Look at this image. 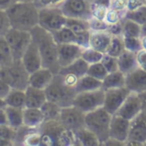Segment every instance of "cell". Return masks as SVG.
<instances>
[{"label": "cell", "mask_w": 146, "mask_h": 146, "mask_svg": "<svg viewBox=\"0 0 146 146\" xmlns=\"http://www.w3.org/2000/svg\"><path fill=\"white\" fill-rule=\"evenodd\" d=\"M75 135H76V139H77V142H79V144L81 145L84 146L102 145L98 137L92 131L88 129L87 127H84V128L76 131Z\"/></svg>", "instance_id": "484cf974"}, {"label": "cell", "mask_w": 146, "mask_h": 146, "mask_svg": "<svg viewBox=\"0 0 146 146\" xmlns=\"http://www.w3.org/2000/svg\"><path fill=\"white\" fill-rule=\"evenodd\" d=\"M31 34L41 53L43 67L51 69L55 74H58L61 69L58 62V44L52 33L37 25L31 30Z\"/></svg>", "instance_id": "7a4b0ae2"}, {"label": "cell", "mask_w": 146, "mask_h": 146, "mask_svg": "<svg viewBox=\"0 0 146 146\" xmlns=\"http://www.w3.org/2000/svg\"><path fill=\"white\" fill-rule=\"evenodd\" d=\"M87 74L102 81V80L106 78V76L108 74V72L106 69V67L104 66V64L102 63V61H100V62H98V63L90 64Z\"/></svg>", "instance_id": "8d00e7d4"}, {"label": "cell", "mask_w": 146, "mask_h": 146, "mask_svg": "<svg viewBox=\"0 0 146 146\" xmlns=\"http://www.w3.org/2000/svg\"><path fill=\"white\" fill-rule=\"evenodd\" d=\"M141 35H146V22L141 25Z\"/></svg>", "instance_id": "91938a15"}, {"label": "cell", "mask_w": 146, "mask_h": 146, "mask_svg": "<svg viewBox=\"0 0 146 146\" xmlns=\"http://www.w3.org/2000/svg\"><path fill=\"white\" fill-rule=\"evenodd\" d=\"M108 32H110L112 35H122V21L110 25Z\"/></svg>", "instance_id": "f907efd6"}, {"label": "cell", "mask_w": 146, "mask_h": 146, "mask_svg": "<svg viewBox=\"0 0 146 146\" xmlns=\"http://www.w3.org/2000/svg\"><path fill=\"white\" fill-rule=\"evenodd\" d=\"M61 75L63 76V79L65 81V83L67 85L71 86V87H76V85H77L78 81L80 79L78 76L74 75L72 73H65V74H61Z\"/></svg>", "instance_id": "f6af8a7d"}, {"label": "cell", "mask_w": 146, "mask_h": 146, "mask_svg": "<svg viewBox=\"0 0 146 146\" xmlns=\"http://www.w3.org/2000/svg\"><path fill=\"white\" fill-rule=\"evenodd\" d=\"M106 91L102 88L94 91H87L78 93L74 100V105L83 112L88 113L98 108L104 107Z\"/></svg>", "instance_id": "ba28073f"}, {"label": "cell", "mask_w": 146, "mask_h": 146, "mask_svg": "<svg viewBox=\"0 0 146 146\" xmlns=\"http://www.w3.org/2000/svg\"><path fill=\"white\" fill-rule=\"evenodd\" d=\"M15 60L5 36H0V66H8Z\"/></svg>", "instance_id": "f546056e"}, {"label": "cell", "mask_w": 146, "mask_h": 146, "mask_svg": "<svg viewBox=\"0 0 146 146\" xmlns=\"http://www.w3.org/2000/svg\"><path fill=\"white\" fill-rule=\"evenodd\" d=\"M141 112H142V100L140 94L130 92L115 114L120 115L131 121Z\"/></svg>", "instance_id": "9a60e30c"}, {"label": "cell", "mask_w": 146, "mask_h": 146, "mask_svg": "<svg viewBox=\"0 0 146 146\" xmlns=\"http://www.w3.org/2000/svg\"><path fill=\"white\" fill-rule=\"evenodd\" d=\"M54 76L55 73L51 69L46 68V67H42V68L30 73L29 85L45 90L50 85Z\"/></svg>", "instance_id": "ac0fdd59"}, {"label": "cell", "mask_w": 146, "mask_h": 146, "mask_svg": "<svg viewBox=\"0 0 146 146\" xmlns=\"http://www.w3.org/2000/svg\"><path fill=\"white\" fill-rule=\"evenodd\" d=\"M90 31H106V30L108 31L110 24L106 23V20L92 17L90 19Z\"/></svg>", "instance_id": "b9f144b4"}, {"label": "cell", "mask_w": 146, "mask_h": 146, "mask_svg": "<svg viewBox=\"0 0 146 146\" xmlns=\"http://www.w3.org/2000/svg\"><path fill=\"white\" fill-rule=\"evenodd\" d=\"M90 31H86L83 33L76 34L77 35V44H79L81 47H83L84 49L90 47Z\"/></svg>", "instance_id": "7bdbcfd3"}, {"label": "cell", "mask_w": 146, "mask_h": 146, "mask_svg": "<svg viewBox=\"0 0 146 146\" xmlns=\"http://www.w3.org/2000/svg\"><path fill=\"white\" fill-rule=\"evenodd\" d=\"M19 1H31V0H19ZM35 1V0H34Z\"/></svg>", "instance_id": "6125c7cd"}, {"label": "cell", "mask_w": 146, "mask_h": 146, "mask_svg": "<svg viewBox=\"0 0 146 146\" xmlns=\"http://www.w3.org/2000/svg\"><path fill=\"white\" fill-rule=\"evenodd\" d=\"M129 129H130V120L118 114L112 115L110 126V138L125 144L128 139Z\"/></svg>", "instance_id": "4fadbf2b"}, {"label": "cell", "mask_w": 146, "mask_h": 146, "mask_svg": "<svg viewBox=\"0 0 146 146\" xmlns=\"http://www.w3.org/2000/svg\"><path fill=\"white\" fill-rule=\"evenodd\" d=\"M94 4H96V5L102 6V7H106L108 9H110V6H111L112 0H94V2H92Z\"/></svg>", "instance_id": "db71d44e"}, {"label": "cell", "mask_w": 146, "mask_h": 146, "mask_svg": "<svg viewBox=\"0 0 146 146\" xmlns=\"http://www.w3.org/2000/svg\"><path fill=\"white\" fill-rule=\"evenodd\" d=\"M137 61H138L139 67L146 71V50L142 49L137 52Z\"/></svg>", "instance_id": "681fc988"}, {"label": "cell", "mask_w": 146, "mask_h": 146, "mask_svg": "<svg viewBox=\"0 0 146 146\" xmlns=\"http://www.w3.org/2000/svg\"><path fill=\"white\" fill-rule=\"evenodd\" d=\"M0 125H8L5 109H0Z\"/></svg>", "instance_id": "11a10c76"}, {"label": "cell", "mask_w": 146, "mask_h": 146, "mask_svg": "<svg viewBox=\"0 0 146 146\" xmlns=\"http://www.w3.org/2000/svg\"><path fill=\"white\" fill-rule=\"evenodd\" d=\"M125 86V74L120 70L110 72L102 80V89L106 91L112 88H119Z\"/></svg>", "instance_id": "d4e9b609"}, {"label": "cell", "mask_w": 146, "mask_h": 146, "mask_svg": "<svg viewBox=\"0 0 146 146\" xmlns=\"http://www.w3.org/2000/svg\"><path fill=\"white\" fill-rule=\"evenodd\" d=\"M88 1H90V2H94V0H88Z\"/></svg>", "instance_id": "be15d7a7"}, {"label": "cell", "mask_w": 146, "mask_h": 146, "mask_svg": "<svg viewBox=\"0 0 146 146\" xmlns=\"http://www.w3.org/2000/svg\"><path fill=\"white\" fill-rule=\"evenodd\" d=\"M67 17L60 6L39 8V26L49 32H54L66 26Z\"/></svg>", "instance_id": "8992f818"}, {"label": "cell", "mask_w": 146, "mask_h": 146, "mask_svg": "<svg viewBox=\"0 0 146 146\" xmlns=\"http://www.w3.org/2000/svg\"><path fill=\"white\" fill-rule=\"evenodd\" d=\"M125 86L130 92L141 94L146 91V71L138 67L125 75Z\"/></svg>", "instance_id": "e0dca14e"}, {"label": "cell", "mask_w": 146, "mask_h": 146, "mask_svg": "<svg viewBox=\"0 0 146 146\" xmlns=\"http://www.w3.org/2000/svg\"><path fill=\"white\" fill-rule=\"evenodd\" d=\"M122 35L141 37V25L133 20L123 18L122 20Z\"/></svg>", "instance_id": "d6a6232c"}, {"label": "cell", "mask_w": 146, "mask_h": 146, "mask_svg": "<svg viewBox=\"0 0 146 146\" xmlns=\"http://www.w3.org/2000/svg\"><path fill=\"white\" fill-rule=\"evenodd\" d=\"M112 114L104 107L86 113V127L98 137L100 143L104 144L110 139V126Z\"/></svg>", "instance_id": "277c9868"}, {"label": "cell", "mask_w": 146, "mask_h": 146, "mask_svg": "<svg viewBox=\"0 0 146 146\" xmlns=\"http://www.w3.org/2000/svg\"><path fill=\"white\" fill-rule=\"evenodd\" d=\"M6 106H7V103H6L5 99L0 98V109H5Z\"/></svg>", "instance_id": "680465c9"}, {"label": "cell", "mask_w": 146, "mask_h": 146, "mask_svg": "<svg viewBox=\"0 0 146 146\" xmlns=\"http://www.w3.org/2000/svg\"><path fill=\"white\" fill-rule=\"evenodd\" d=\"M17 1H19V0H0V9L7 10L12 4H14Z\"/></svg>", "instance_id": "f5cc1de1"}, {"label": "cell", "mask_w": 146, "mask_h": 146, "mask_svg": "<svg viewBox=\"0 0 146 146\" xmlns=\"http://www.w3.org/2000/svg\"><path fill=\"white\" fill-rule=\"evenodd\" d=\"M47 100L63 107L74 105V100L77 96L75 87L67 85L63 79V76L60 73L55 74L50 85L45 89Z\"/></svg>", "instance_id": "3957f363"}, {"label": "cell", "mask_w": 146, "mask_h": 146, "mask_svg": "<svg viewBox=\"0 0 146 146\" xmlns=\"http://www.w3.org/2000/svg\"><path fill=\"white\" fill-rule=\"evenodd\" d=\"M143 5H145V1L143 0H127L126 11H132Z\"/></svg>", "instance_id": "7dc6e473"}, {"label": "cell", "mask_w": 146, "mask_h": 146, "mask_svg": "<svg viewBox=\"0 0 146 146\" xmlns=\"http://www.w3.org/2000/svg\"><path fill=\"white\" fill-rule=\"evenodd\" d=\"M60 8L67 18L90 20L92 17V2L88 0H64Z\"/></svg>", "instance_id": "9c48e42d"}, {"label": "cell", "mask_w": 146, "mask_h": 146, "mask_svg": "<svg viewBox=\"0 0 146 146\" xmlns=\"http://www.w3.org/2000/svg\"><path fill=\"white\" fill-rule=\"evenodd\" d=\"M84 48L77 43L58 44V62L61 68L75 62L81 58Z\"/></svg>", "instance_id": "5bb4252c"}, {"label": "cell", "mask_w": 146, "mask_h": 146, "mask_svg": "<svg viewBox=\"0 0 146 146\" xmlns=\"http://www.w3.org/2000/svg\"><path fill=\"white\" fill-rule=\"evenodd\" d=\"M126 145L146 144V113L141 112L130 121V129Z\"/></svg>", "instance_id": "8fae6325"}, {"label": "cell", "mask_w": 146, "mask_h": 146, "mask_svg": "<svg viewBox=\"0 0 146 146\" xmlns=\"http://www.w3.org/2000/svg\"><path fill=\"white\" fill-rule=\"evenodd\" d=\"M102 87V80H98L96 78L92 77V76L88 75V74H86V75L82 76L80 78L75 88L77 93H81V92L98 90L100 89Z\"/></svg>", "instance_id": "603a6c76"}, {"label": "cell", "mask_w": 146, "mask_h": 146, "mask_svg": "<svg viewBox=\"0 0 146 146\" xmlns=\"http://www.w3.org/2000/svg\"><path fill=\"white\" fill-rule=\"evenodd\" d=\"M126 4H127V0H112L110 8L126 11Z\"/></svg>", "instance_id": "816d5d0a"}, {"label": "cell", "mask_w": 146, "mask_h": 146, "mask_svg": "<svg viewBox=\"0 0 146 146\" xmlns=\"http://www.w3.org/2000/svg\"><path fill=\"white\" fill-rule=\"evenodd\" d=\"M3 145H11L9 142H7V141L3 140V139L0 138V146H3Z\"/></svg>", "instance_id": "94428289"}, {"label": "cell", "mask_w": 146, "mask_h": 146, "mask_svg": "<svg viewBox=\"0 0 146 146\" xmlns=\"http://www.w3.org/2000/svg\"><path fill=\"white\" fill-rule=\"evenodd\" d=\"M59 121L66 129L76 132L86 127V113L75 105L63 107Z\"/></svg>", "instance_id": "30bf717a"}, {"label": "cell", "mask_w": 146, "mask_h": 146, "mask_svg": "<svg viewBox=\"0 0 146 146\" xmlns=\"http://www.w3.org/2000/svg\"><path fill=\"white\" fill-rule=\"evenodd\" d=\"M141 100H142V111L146 113V91L140 94Z\"/></svg>", "instance_id": "9f6ffc18"}, {"label": "cell", "mask_w": 146, "mask_h": 146, "mask_svg": "<svg viewBox=\"0 0 146 146\" xmlns=\"http://www.w3.org/2000/svg\"><path fill=\"white\" fill-rule=\"evenodd\" d=\"M0 78L14 89L26 90L29 86L30 73L25 68L22 60H14L8 66L1 67Z\"/></svg>", "instance_id": "5b68a950"}, {"label": "cell", "mask_w": 146, "mask_h": 146, "mask_svg": "<svg viewBox=\"0 0 146 146\" xmlns=\"http://www.w3.org/2000/svg\"><path fill=\"white\" fill-rule=\"evenodd\" d=\"M112 39V34L106 31H92L90 32V47L100 51L102 53H106L108 47L110 45Z\"/></svg>", "instance_id": "ffe728a7"}, {"label": "cell", "mask_w": 146, "mask_h": 146, "mask_svg": "<svg viewBox=\"0 0 146 146\" xmlns=\"http://www.w3.org/2000/svg\"><path fill=\"white\" fill-rule=\"evenodd\" d=\"M41 109H42L43 114H44L45 121H53V120L59 121L62 107L58 105V104L47 100L44 103V105L41 107Z\"/></svg>", "instance_id": "4dcf8cb0"}, {"label": "cell", "mask_w": 146, "mask_h": 146, "mask_svg": "<svg viewBox=\"0 0 146 146\" xmlns=\"http://www.w3.org/2000/svg\"><path fill=\"white\" fill-rule=\"evenodd\" d=\"M5 101L7 103V106H13V107L23 108L24 109L26 107L25 90L11 88L8 95L5 97Z\"/></svg>", "instance_id": "83f0119b"}, {"label": "cell", "mask_w": 146, "mask_h": 146, "mask_svg": "<svg viewBox=\"0 0 146 146\" xmlns=\"http://www.w3.org/2000/svg\"><path fill=\"white\" fill-rule=\"evenodd\" d=\"M66 26L69 27L74 33L80 34L86 31H90V20L80 19V18H67Z\"/></svg>", "instance_id": "1f68e13d"}, {"label": "cell", "mask_w": 146, "mask_h": 146, "mask_svg": "<svg viewBox=\"0 0 146 146\" xmlns=\"http://www.w3.org/2000/svg\"><path fill=\"white\" fill-rule=\"evenodd\" d=\"M10 90H11V87H10L3 79L0 78V98L5 99V97L8 95Z\"/></svg>", "instance_id": "c3c4849f"}, {"label": "cell", "mask_w": 146, "mask_h": 146, "mask_svg": "<svg viewBox=\"0 0 146 146\" xmlns=\"http://www.w3.org/2000/svg\"><path fill=\"white\" fill-rule=\"evenodd\" d=\"M117 60H118V69L125 75L139 67L137 61V53L131 51L124 50L117 57Z\"/></svg>", "instance_id": "7402d4cb"}, {"label": "cell", "mask_w": 146, "mask_h": 146, "mask_svg": "<svg viewBox=\"0 0 146 146\" xmlns=\"http://www.w3.org/2000/svg\"><path fill=\"white\" fill-rule=\"evenodd\" d=\"M26 94V107L41 108L47 101L46 91L44 89L33 87L29 85L25 90Z\"/></svg>", "instance_id": "d6986e66"}, {"label": "cell", "mask_w": 146, "mask_h": 146, "mask_svg": "<svg viewBox=\"0 0 146 146\" xmlns=\"http://www.w3.org/2000/svg\"><path fill=\"white\" fill-rule=\"evenodd\" d=\"M21 60L23 62L25 68L27 69V71L29 73L34 72V71L38 70V69L43 67L42 56H41V53L39 51L38 46L33 41V39H32V42L28 46L27 50L24 53Z\"/></svg>", "instance_id": "2e32d148"}, {"label": "cell", "mask_w": 146, "mask_h": 146, "mask_svg": "<svg viewBox=\"0 0 146 146\" xmlns=\"http://www.w3.org/2000/svg\"><path fill=\"white\" fill-rule=\"evenodd\" d=\"M125 12L126 11L110 8V9L108 10V13H106V23L110 24V25H112V24L121 22L125 16Z\"/></svg>", "instance_id": "f35d334b"}, {"label": "cell", "mask_w": 146, "mask_h": 146, "mask_svg": "<svg viewBox=\"0 0 146 146\" xmlns=\"http://www.w3.org/2000/svg\"><path fill=\"white\" fill-rule=\"evenodd\" d=\"M124 50H126V49H125L124 41H123V36L112 35L111 42H110V45L106 53L114 57H118Z\"/></svg>", "instance_id": "836d02e7"}, {"label": "cell", "mask_w": 146, "mask_h": 146, "mask_svg": "<svg viewBox=\"0 0 146 146\" xmlns=\"http://www.w3.org/2000/svg\"><path fill=\"white\" fill-rule=\"evenodd\" d=\"M143 1H145V2H146V0H143Z\"/></svg>", "instance_id": "e7e4bbea"}, {"label": "cell", "mask_w": 146, "mask_h": 146, "mask_svg": "<svg viewBox=\"0 0 146 146\" xmlns=\"http://www.w3.org/2000/svg\"><path fill=\"white\" fill-rule=\"evenodd\" d=\"M57 44H65V43H76L77 42V35L74 33L69 27L64 26L61 29L52 32Z\"/></svg>", "instance_id": "f1b7e54d"}, {"label": "cell", "mask_w": 146, "mask_h": 146, "mask_svg": "<svg viewBox=\"0 0 146 146\" xmlns=\"http://www.w3.org/2000/svg\"><path fill=\"white\" fill-rule=\"evenodd\" d=\"M64 0H35L39 8L48 7V6H60Z\"/></svg>", "instance_id": "bcb514c9"}, {"label": "cell", "mask_w": 146, "mask_h": 146, "mask_svg": "<svg viewBox=\"0 0 146 146\" xmlns=\"http://www.w3.org/2000/svg\"><path fill=\"white\" fill-rule=\"evenodd\" d=\"M102 63L104 64V66L106 67V69L108 70V73L119 70L117 57H114V56H112V55L108 54V53H104V57H102Z\"/></svg>", "instance_id": "ab89813d"}, {"label": "cell", "mask_w": 146, "mask_h": 146, "mask_svg": "<svg viewBox=\"0 0 146 146\" xmlns=\"http://www.w3.org/2000/svg\"><path fill=\"white\" fill-rule=\"evenodd\" d=\"M5 38L11 48L12 54L15 60H21L28 46L32 42L31 31L20 30L16 28H10L5 34Z\"/></svg>", "instance_id": "52a82bcc"}, {"label": "cell", "mask_w": 146, "mask_h": 146, "mask_svg": "<svg viewBox=\"0 0 146 146\" xmlns=\"http://www.w3.org/2000/svg\"><path fill=\"white\" fill-rule=\"evenodd\" d=\"M141 44H142V49L146 50V35H141Z\"/></svg>", "instance_id": "6f0895ef"}, {"label": "cell", "mask_w": 146, "mask_h": 146, "mask_svg": "<svg viewBox=\"0 0 146 146\" xmlns=\"http://www.w3.org/2000/svg\"><path fill=\"white\" fill-rule=\"evenodd\" d=\"M11 28L9 17L6 10L0 9V36H5V34Z\"/></svg>", "instance_id": "60d3db41"}, {"label": "cell", "mask_w": 146, "mask_h": 146, "mask_svg": "<svg viewBox=\"0 0 146 146\" xmlns=\"http://www.w3.org/2000/svg\"><path fill=\"white\" fill-rule=\"evenodd\" d=\"M124 18L133 20L136 23L143 25L146 22V5L141 6L137 9L132 10V11H126Z\"/></svg>", "instance_id": "e575fe53"}, {"label": "cell", "mask_w": 146, "mask_h": 146, "mask_svg": "<svg viewBox=\"0 0 146 146\" xmlns=\"http://www.w3.org/2000/svg\"><path fill=\"white\" fill-rule=\"evenodd\" d=\"M0 69H1V66H0Z\"/></svg>", "instance_id": "03108f58"}, {"label": "cell", "mask_w": 146, "mask_h": 146, "mask_svg": "<svg viewBox=\"0 0 146 146\" xmlns=\"http://www.w3.org/2000/svg\"><path fill=\"white\" fill-rule=\"evenodd\" d=\"M6 115H7L8 125L12 128L20 129L24 126V115L23 108L13 107V106H6Z\"/></svg>", "instance_id": "cb8c5ba5"}, {"label": "cell", "mask_w": 146, "mask_h": 146, "mask_svg": "<svg viewBox=\"0 0 146 146\" xmlns=\"http://www.w3.org/2000/svg\"><path fill=\"white\" fill-rule=\"evenodd\" d=\"M104 53L100 52L92 47H88V48L84 49L82 58L87 61L88 64H94V63L100 62L102 57H104Z\"/></svg>", "instance_id": "d590c367"}, {"label": "cell", "mask_w": 146, "mask_h": 146, "mask_svg": "<svg viewBox=\"0 0 146 146\" xmlns=\"http://www.w3.org/2000/svg\"><path fill=\"white\" fill-rule=\"evenodd\" d=\"M88 66H90V64L81 57V58L77 59V60H76L75 62L72 63V64L61 68L59 71V73L60 74L72 73V74H74V75L78 76L79 78H81L82 76L86 75V74L88 73Z\"/></svg>", "instance_id": "4316f807"}, {"label": "cell", "mask_w": 146, "mask_h": 146, "mask_svg": "<svg viewBox=\"0 0 146 146\" xmlns=\"http://www.w3.org/2000/svg\"><path fill=\"white\" fill-rule=\"evenodd\" d=\"M108 8L102 7V6L96 5V4L92 3V17L98 18V19L106 20V16L108 13Z\"/></svg>", "instance_id": "ee69618b"}, {"label": "cell", "mask_w": 146, "mask_h": 146, "mask_svg": "<svg viewBox=\"0 0 146 146\" xmlns=\"http://www.w3.org/2000/svg\"><path fill=\"white\" fill-rule=\"evenodd\" d=\"M6 12L12 28L31 31L39 25V7L35 1H17Z\"/></svg>", "instance_id": "6da1fadb"}, {"label": "cell", "mask_w": 146, "mask_h": 146, "mask_svg": "<svg viewBox=\"0 0 146 146\" xmlns=\"http://www.w3.org/2000/svg\"><path fill=\"white\" fill-rule=\"evenodd\" d=\"M24 126L29 129L38 128L45 122V117L41 108L25 107L23 109Z\"/></svg>", "instance_id": "44dd1931"}, {"label": "cell", "mask_w": 146, "mask_h": 146, "mask_svg": "<svg viewBox=\"0 0 146 146\" xmlns=\"http://www.w3.org/2000/svg\"><path fill=\"white\" fill-rule=\"evenodd\" d=\"M130 91L129 89L124 87L119 88H112V89L106 90V97H104V107L106 108L110 114H115L117 113L119 108L125 101L127 96L129 95Z\"/></svg>", "instance_id": "7c38bea8"}, {"label": "cell", "mask_w": 146, "mask_h": 146, "mask_svg": "<svg viewBox=\"0 0 146 146\" xmlns=\"http://www.w3.org/2000/svg\"><path fill=\"white\" fill-rule=\"evenodd\" d=\"M123 36V35H122ZM125 49L131 52L137 53L140 50H142V44H141L140 37L135 36H123Z\"/></svg>", "instance_id": "74e56055"}, {"label": "cell", "mask_w": 146, "mask_h": 146, "mask_svg": "<svg viewBox=\"0 0 146 146\" xmlns=\"http://www.w3.org/2000/svg\"><path fill=\"white\" fill-rule=\"evenodd\" d=\"M145 5H146V2H145Z\"/></svg>", "instance_id": "003e7915"}]
</instances>
